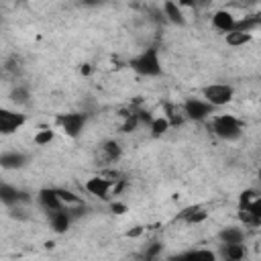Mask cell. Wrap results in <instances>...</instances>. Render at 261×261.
<instances>
[{"label":"cell","mask_w":261,"mask_h":261,"mask_svg":"<svg viewBox=\"0 0 261 261\" xmlns=\"http://www.w3.org/2000/svg\"><path fill=\"white\" fill-rule=\"evenodd\" d=\"M210 126L212 133L222 141H234L243 135V124L232 114H214Z\"/></svg>","instance_id":"cell-1"},{"label":"cell","mask_w":261,"mask_h":261,"mask_svg":"<svg viewBox=\"0 0 261 261\" xmlns=\"http://www.w3.org/2000/svg\"><path fill=\"white\" fill-rule=\"evenodd\" d=\"M133 69L141 75H159L161 73V61L157 49H145L141 55H137L130 61Z\"/></svg>","instance_id":"cell-2"},{"label":"cell","mask_w":261,"mask_h":261,"mask_svg":"<svg viewBox=\"0 0 261 261\" xmlns=\"http://www.w3.org/2000/svg\"><path fill=\"white\" fill-rule=\"evenodd\" d=\"M234 96L232 86L228 84H208L202 88V98L212 106V108H220L224 104H228Z\"/></svg>","instance_id":"cell-3"},{"label":"cell","mask_w":261,"mask_h":261,"mask_svg":"<svg viewBox=\"0 0 261 261\" xmlns=\"http://www.w3.org/2000/svg\"><path fill=\"white\" fill-rule=\"evenodd\" d=\"M181 108H184L186 118H190V120H204V118H208V116L212 114V110H214L204 98H188V100L181 104Z\"/></svg>","instance_id":"cell-4"},{"label":"cell","mask_w":261,"mask_h":261,"mask_svg":"<svg viewBox=\"0 0 261 261\" xmlns=\"http://www.w3.org/2000/svg\"><path fill=\"white\" fill-rule=\"evenodd\" d=\"M114 184H116V179H108V177H102V175H94V177L86 179L84 190H86L88 194L100 198V200H108L110 192L114 190Z\"/></svg>","instance_id":"cell-5"},{"label":"cell","mask_w":261,"mask_h":261,"mask_svg":"<svg viewBox=\"0 0 261 261\" xmlns=\"http://www.w3.org/2000/svg\"><path fill=\"white\" fill-rule=\"evenodd\" d=\"M57 124L61 126V130H63L67 137L75 139V137L82 133L84 124H86V114H82V112H67V114H61V116L57 118Z\"/></svg>","instance_id":"cell-6"},{"label":"cell","mask_w":261,"mask_h":261,"mask_svg":"<svg viewBox=\"0 0 261 261\" xmlns=\"http://www.w3.org/2000/svg\"><path fill=\"white\" fill-rule=\"evenodd\" d=\"M24 122H27V118H24L22 112L8 110V108H2V110H0V133H2V135H12V133H16Z\"/></svg>","instance_id":"cell-7"},{"label":"cell","mask_w":261,"mask_h":261,"mask_svg":"<svg viewBox=\"0 0 261 261\" xmlns=\"http://www.w3.org/2000/svg\"><path fill=\"white\" fill-rule=\"evenodd\" d=\"M241 214V220L245 222V226H251V228H259L261 226V194L245 208V210H239Z\"/></svg>","instance_id":"cell-8"},{"label":"cell","mask_w":261,"mask_h":261,"mask_svg":"<svg viewBox=\"0 0 261 261\" xmlns=\"http://www.w3.org/2000/svg\"><path fill=\"white\" fill-rule=\"evenodd\" d=\"M237 22H239V18H234V14L228 10H216L212 14V27L220 33H226V35L232 33L237 29Z\"/></svg>","instance_id":"cell-9"},{"label":"cell","mask_w":261,"mask_h":261,"mask_svg":"<svg viewBox=\"0 0 261 261\" xmlns=\"http://www.w3.org/2000/svg\"><path fill=\"white\" fill-rule=\"evenodd\" d=\"M39 204L47 210V214L65 208L63 202H61V198H59V194H57V188H45V190H41L39 192Z\"/></svg>","instance_id":"cell-10"},{"label":"cell","mask_w":261,"mask_h":261,"mask_svg":"<svg viewBox=\"0 0 261 261\" xmlns=\"http://www.w3.org/2000/svg\"><path fill=\"white\" fill-rule=\"evenodd\" d=\"M0 200H2L6 206H16V204H20V202H27L29 196H27L24 192H20V190L8 186V184H2V188H0Z\"/></svg>","instance_id":"cell-11"},{"label":"cell","mask_w":261,"mask_h":261,"mask_svg":"<svg viewBox=\"0 0 261 261\" xmlns=\"http://www.w3.org/2000/svg\"><path fill=\"white\" fill-rule=\"evenodd\" d=\"M69 222H71V210L63 208L57 212H49V224L55 232H65L69 228Z\"/></svg>","instance_id":"cell-12"},{"label":"cell","mask_w":261,"mask_h":261,"mask_svg":"<svg viewBox=\"0 0 261 261\" xmlns=\"http://www.w3.org/2000/svg\"><path fill=\"white\" fill-rule=\"evenodd\" d=\"M175 261H218V257L210 249H192V251L179 255Z\"/></svg>","instance_id":"cell-13"},{"label":"cell","mask_w":261,"mask_h":261,"mask_svg":"<svg viewBox=\"0 0 261 261\" xmlns=\"http://www.w3.org/2000/svg\"><path fill=\"white\" fill-rule=\"evenodd\" d=\"M163 14L173 24H186V14L177 2H163Z\"/></svg>","instance_id":"cell-14"},{"label":"cell","mask_w":261,"mask_h":261,"mask_svg":"<svg viewBox=\"0 0 261 261\" xmlns=\"http://www.w3.org/2000/svg\"><path fill=\"white\" fill-rule=\"evenodd\" d=\"M24 161H27V157L18 151H6V153L0 155V165L4 169H18V167L24 165Z\"/></svg>","instance_id":"cell-15"},{"label":"cell","mask_w":261,"mask_h":261,"mask_svg":"<svg viewBox=\"0 0 261 261\" xmlns=\"http://www.w3.org/2000/svg\"><path fill=\"white\" fill-rule=\"evenodd\" d=\"M218 237H220L222 245H243V239H245V234H243V230H241L239 226L222 228Z\"/></svg>","instance_id":"cell-16"},{"label":"cell","mask_w":261,"mask_h":261,"mask_svg":"<svg viewBox=\"0 0 261 261\" xmlns=\"http://www.w3.org/2000/svg\"><path fill=\"white\" fill-rule=\"evenodd\" d=\"M224 261H245V245H220Z\"/></svg>","instance_id":"cell-17"},{"label":"cell","mask_w":261,"mask_h":261,"mask_svg":"<svg viewBox=\"0 0 261 261\" xmlns=\"http://www.w3.org/2000/svg\"><path fill=\"white\" fill-rule=\"evenodd\" d=\"M206 218H208V212L204 208H200V206H192V208H186L181 212V220L188 222V224H200Z\"/></svg>","instance_id":"cell-18"},{"label":"cell","mask_w":261,"mask_h":261,"mask_svg":"<svg viewBox=\"0 0 261 261\" xmlns=\"http://www.w3.org/2000/svg\"><path fill=\"white\" fill-rule=\"evenodd\" d=\"M100 151H102V157H104V161H108V163H114L118 157H120V145L116 143V141H104L102 143V147H100Z\"/></svg>","instance_id":"cell-19"},{"label":"cell","mask_w":261,"mask_h":261,"mask_svg":"<svg viewBox=\"0 0 261 261\" xmlns=\"http://www.w3.org/2000/svg\"><path fill=\"white\" fill-rule=\"evenodd\" d=\"M251 39H253V33H247V31H232V33L226 35V43H228L230 47H243V45H247Z\"/></svg>","instance_id":"cell-20"},{"label":"cell","mask_w":261,"mask_h":261,"mask_svg":"<svg viewBox=\"0 0 261 261\" xmlns=\"http://www.w3.org/2000/svg\"><path fill=\"white\" fill-rule=\"evenodd\" d=\"M165 112H167V114H163V116L169 120L171 126H177V124H181V122L186 120V114H184V108H181V106H171V104H167V106H165Z\"/></svg>","instance_id":"cell-21"},{"label":"cell","mask_w":261,"mask_h":261,"mask_svg":"<svg viewBox=\"0 0 261 261\" xmlns=\"http://www.w3.org/2000/svg\"><path fill=\"white\" fill-rule=\"evenodd\" d=\"M169 120L165 118V116H155L151 122H149V128H151V133L155 135V137H159V135H163V133H167L169 130Z\"/></svg>","instance_id":"cell-22"},{"label":"cell","mask_w":261,"mask_h":261,"mask_svg":"<svg viewBox=\"0 0 261 261\" xmlns=\"http://www.w3.org/2000/svg\"><path fill=\"white\" fill-rule=\"evenodd\" d=\"M53 139H55V133H53L51 128H41V130H37V133H35V137H33L35 145H39V147L49 145Z\"/></svg>","instance_id":"cell-23"},{"label":"cell","mask_w":261,"mask_h":261,"mask_svg":"<svg viewBox=\"0 0 261 261\" xmlns=\"http://www.w3.org/2000/svg\"><path fill=\"white\" fill-rule=\"evenodd\" d=\"M57 194H59V198H61V202H63L65 208H67V206H80V204H82V198L75 196V194L69 192V190H61V188H57Z\"/></svg>","instance_id":"cell-24"},{"label":"cell","mask_w":261,"mask_h":261,"mask_svg":"<svg viewBox=\"0 0 261 261\" xmlns=\"http://www.w3.org/2000/svg\"><path fill=\"white\" fill-rule=\"evenodd\" d=\"M257 196H259V194H257L255 190H245V192L239 196V210H245V208H247V206H249Z\"/></svg>","instance_id":"cell-25"},{"label":"cell","mask_w":261,"mask_h":261,"mask_svg":"<svg viewBox=\"0 0 261 261\" xmlns=\"http://www.w3.org/2000/svg\"><path fill=\"white\" fill-rule=\"evenodd\" d=\"M12 102L14 104H24L27 102V98H29V92H27V88H22V86H18V88H14L12 90Z\"/></svg>","instance_id":"cell-26"},{"label":"cell","mask_w":261,"mask_h":261,"mask_svg":"<svg viewBox=\"0 0 261 261\" xmlns=\"http://www.w3.org/2000/svg\"><path fill=\"white\" fill-rule=\"evenodd\" d=\"M112 210L116 214H122V212H126V206L124 204H118V202H112Z\"/></svg>","instance_id":"cell-27"},{"label":"cell","mask_w":261,"mask_h":261,"mask_svg":"<svg viewBox=\"0 0 261 261\" xmlns=\"http://www.w3.org/2000/svg\"><path fill=\"white\" fill-rule=\"evenodd\" d=\"M126 234L128 237H141L143 234V226H133V230H128Z\"/></svg>","instance_id":"cell-28"},{"label":"cell","mask_w":261,"mask_h":261,"mask_svg":"<svg viewBox=\"0 0 261 261\" xmlns=\"http://www.w3.org/2000/svg\"><path fill=\"white\" fill-rule=\"evenodd\" d=\"M80 71H82L84 75H90V73H92V67H90V63H84V65L80 67Z\"/></svg>","instance_id":"cell-29"}]
</instances>
